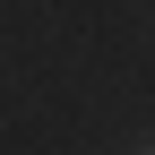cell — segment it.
<instances>
[{"instance_id": "obj_1", "label": "cell", "mask_w": 155, "mask_h": 155, "mask_svg": "<svg viewBox=\"0 0 155 155\" xmlns=\"http://www.w3.org/2000/svg\"><path fill=\"white\" fill-rule=\"evenodd\" d=\"M147 155H155V147H147Z\"/></svg>"}]
</instances>
